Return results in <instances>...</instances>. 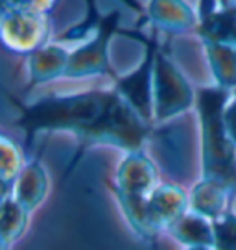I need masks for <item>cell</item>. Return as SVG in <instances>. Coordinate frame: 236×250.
<instances>
[{"label": "cell", "instance_id": "ba28073f", "mask_svg": "<svg viewBox=\"0 0 236 250\" xmlns=\"http://www.w3.org/2000/svg\"><path fill=\"white\" fill-rule=\"evenodd\" d=\"M200 34L203 43H221L236 48V8H218L216 0H201Z\"/></svg>", "mask_w": 236, "mask_h": 250}, {"label": "cell", "instance_id": "8992f818", "mask_svg": "<svg viewBox=\"0 0 236 250\" xmlns=\"http://www.w3.org/2000/svg\"><path fill=\"white\" fill-rule=\"evenodd\" d=\"M155 56H157V41L151 39L148 43V52L144 56V62L140 67L129 76L116 80V91L127 100L144 121H151L153 104H151V93H153V69H155Z\"/></svg>", "mask_w": 236, "mask_h": 250}, {"label": "cell", "instance_id": "3957f363", "mask_svg": "<svg viewBox=\"0 0 236 250\" xmlns=\"http://www.w3.org/2000/svg\"><path fill=\"white\" fill-rule=\"evenodd\" d=\"M192 89L183 74L163 50H157L153 69V113L155 121H168L192 106Z\"/></svg>", "mask_w": 236, "mask_h": 250}, {"label": "cell", "instance_id": "d6986e66", "mask_svg": "<svg viewBox=\"0 0 236 250\" xmlns=\"http://www.w3.org/2000/svg\"><path fill=\"white\" fill-rule=\"evenodd\" d=\"M57 0H2V9H18L48 15L55 8Z\"/></svg>", "mask_w": 236, "mask_h": 250}, {"label": "cell", "instance_id": "ffe728a7", "mask_svg": "<svg viewBox=\"0 0 236 250\" xmlns=\"http://www.w3.org/2000/svg\"><path fill=\"white\" fill-rule=\"evenodd\" d=\"M223 121H225V128H227L229 137L233 139V143L236 145V95L235 99L227 102L225 111H223Z\"/></svg>", "mask_w": 236, "mask_h": 250}, {"label": "cell", "instance_id": "9c48e42d", "mask_svg": "<svg viewBox=\"0 0 236 250\" xmlns=\"http://www.w3.org/2000/svg\"><path fill=\"white\" fill-rule=\"evenodd\" d=\"M186 195L181 188L175 186H161L157 188L148 200L149 208V221L155 230L166 228L170 230L181 217L186 215Z\"/></svg>", "mask_w": 236, "mask_h": 250}, {"label": "cell", "instance_id": "5b68a950", "mask_svg": "<svg viewBox=\"0 0 236 250\" xmlns=\"http://www.w3.org/2000/svg\"><path fill=\"white\" fill-rule=\"evenodd\" d=\"M118 11L109 13L100 19V24L94 28V36L91 41L78 46L70 52V62L67 67V78H85V76H100L109 72L107 62V46L118 24Z\"/></svg>", "mask_w": 236, "mask_h": 250}, {"label": "cell", "instance_id": "52a82bcc", "mask_svg": "<svg viewBox=\"0 0 236 250\" xmlns=\"http://www.w3.org/2000/svg\"><path fill=\"white\" fill-rule=\"evenodd\" d=\"M157 172L153 163L140 152H129L116 174V197L148 198L155 191Z\"/></svg>", "mask_w": 236, "mask_h": 250}, {"label": "cell", "instance_id": "2e32d148", "mask_svg": "<svg viewBox=\"0 0 236 250\" xmlns=\"http://www.w3.org/2000/svg\"><path fill=\"white\" fill-rule=\"evenodd\" d=\"M28 211L15 198L8 195L2 202V250H8L11 243H15L24 232L28 223Z\"/></svg>", "mask_w": 236, "mask_h": 250}, {"label": "cell", "instance_id": "7a4b0ae2", "mask_svg": "<svg viewBox=\"0 0 236 250\" xmlns=\"http://www.w3.org/2000/svg\"><path fill=\"white\" fill-rule=\"evenodd\" d=\"M231 91L209 87L200 91L198 107L201 119L203 180L223 188L231 197L236 195V145L229 137L223 111Z\"/></svg>", "mask_w": 236, "mask_h": 250}, {"label": "cell", "instance_id": "30bf717a", "mask_svg": "<svg viewBox=\"0 0 236 250\" xmlns=\"http://www.w3.org/2000/svg\"><path fill=\"white\" fill-rule=\"evenodd\" d=\"M148 19L166 34H183L198 24L196 13L183 0H149Z\"/></svg>", "mask_w": 236, "mask_h": 250}, {"label": "cell", "instance_id": "ac0fdd59", "mask_svg": "<svg viewBox=\"0 0 236 250\" xmlns=\"http://www.w3.org/2000/svg\"><path fill=\"white\" fill-rule=\"evenodd\" d=\"M210 223L214 232V250H236V215L223 211Z\"/></svg>", "mask_w": 236, "mask_h": 250}, {"label": "cell", "instance_id": "4fadbf2b", "mask_svg": "<svg viewBox=\"0 0 236 250\" xmlns=\"http://www.w3.org/2000/svg\"><path fill=\"white\" fill-rule=\"evenodd\" d=\"M177 241L188 247H212L214 249V232L212 223L198 213H186L168 230Z\"/></svg>", "mask_w": 236, "mask_h": 250}, {"label": "cell", "instance_id": "9a60e30c", "mask_svg": "<svg viewBox=\"0 0 236 250\" xmlns=\"http://www.w3.org/2000/svg\"><path fill=\"white\" fill-rule=\"evenodd\" d=\"M227 197L229 193L223 188H219L212 182L201 180L194 189L190 204H192V209L198 215H201L209 221H214L223 211H227V209H223V204H225Z\"/></svg>", "mask_w": 236, "mask_h": 250}, {"label": "cell", "instance_id": "e0dca14e", "mask_svg": "<svg viewBox=\"0 0 236 250\" xmlns=\"http://www.w3.org/2000/svg\"><path fill=\"white\" fill-rule=\"evenodd\" d=\"M24 169V160L18 146L8 137H2V188H4V197L11 195V189L15 186L17 178Z\"/></svg>", "mask_w": 236, "mask_h": 250}, {"label": "cell", "instance_id": "277c9868", "mask_svg": "<svg viewBox=\"0 0 236 250\" xmlns=\"http://www.w3.org/2000/svg\"><path fill=\"white\" fill-rule=\"evenodd\" d=\"M2 41L11 52L32 56L46 45L48 15L18 9H2Z\"/></svg>", "mask_w": 236, "mask_h": 250}, {"label": "cell", "instance_id": "6da1fadb", "mask_svg": "<svg viewBox=\"0 0 236 250\" xmlns=\"http://www.w3.org/2000/svg\"><path fill=\"white\" fill-rule=\"evenodd\" d=\"M114 97L116 89L50 95L30 106H20L18 126L26 132L28 143H32L39 132H74L81 141L79 150H83L91 146Z\"/></svg>", "mask_w": 236, "mask_h": 250}, {"label": "cell", "instance_id": "5bb4252c", "mask_svg": "<svg viewBox=\"0 0 236 250\" xmlns=\"http://www.w3.org/2000/svg\"><path fill=\"white\" fill-rule=\"evenodd\" d=\"M212 74L223 89H236V48L221 43H205Z\"/></svg>", "mask_w": 236, "mask_h": 250}, {"label": "cell", "instance_id": "44dd1931", "mask_svg": "<svg viewBox=\"0 0 236 250\" xmlns=\"http://www.w3.org/2000/svg\"><path fill=\"white\" fill-rule=\"evenodd\" d=\"M186 250H212V247H188Z\"/></svg>", "mask_w": 236, "mask_h": 250}, {"label": "cell", "instance_id": "7c38bea8", "mask_svg": "<svg viewBox=\"0 0 236 250\" xmlns=\"http://www.w3.org/2000/svg\"><path fill=\"white\" fill-rule=\"evenodd\" d=\"M70 52L59 45H44L30 56V78L32 85L55 80L67 74Z\"/></svg>", "mask_w": 236, "mask_h": 250}, {"label": "cell", "instance_id": "8fae6325", "mask_svg": "<svg viewBox=\"0 0 236 250\" xmlns=\"http://www.w3.org/2000/svg\"><path fill=\"white\" fill-rule=\"evenodd\" d=\"M46 189H48L46 172H44V167L41 165V160L37 156L28 165H24L20 176L17 178L15 186L11 189V197L32 213L35 208L41 204V200L46 195Z\"/></svg>", "mask_w": 236, "mask_h": 250}]
</instances>
